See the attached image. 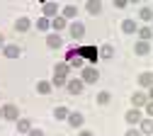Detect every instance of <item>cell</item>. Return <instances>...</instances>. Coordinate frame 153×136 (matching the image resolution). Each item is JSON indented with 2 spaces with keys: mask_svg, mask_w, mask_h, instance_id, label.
<instances>
[{
  "mask_svg": "<svg viewBox=\"0 0 153 136\" xmlns=\"http://www.w3.org/2000/svg\"><path fill=\"white\" fill-rule=\"evenodd\" d=\"M80 80H83V83H97V80H100V71L95 68V66H85Z\"/></svg>",
  "mask_w": 153,
  "mask_h": 136,
  "instance_id": "obj_1",
  "label": "cell"
},
{
  "mask_svg": "<svg viewBox=\"0 0 153 136\" xmlns=\"http://www.w3.org/2000/svg\"><path fill=\"white\" fill-rule=\"evenodd\" d=\"M0 112H3V119H7V122H17L20 119V107L17 105H5Z\"/></svg>",
  "mask_w": 153,
  "mask_h": 136,
  "instance_id": "obj_2",
  "label": "cell"
},
{
  "mask_svg": "<svg viewBox=\"0 0 153 136\" xmlns=\"http://www.w3.org/2000/svg\"><path fill=\"white\" fill-rule=\"evenodd\" d=\"M75 56L90 58V61L95 63V61H97V49H95V46H80V49H75Z\"/></svg>",
  "mask_w": 153,
  "mask_h": 136,
  "instance_id": "obj_3",
  "label": "cell"
},
{
  "mask_svg": "<svg viewBox=\"0 0 153 136\" xmlns=\"http://www.w3.org/2000/svg\"><path fill=\"white\" fill-rule=\"evenodd\" d=\"M3 56L5 58H20L22 56V49L17 44H3Z\"/></svg>",
  "mask_w": 153,
  "mask_h": 136,
  "instance_id": "obj_4",
  "label": "cell"
},
{
  "mask_svg": "<svg viewBox=\"0 0 153 136\" xmlns=\"http://www.w3.org/2000/svg\"><path fill=\"white\" fill-rule=\"evenodd\" d=\"M66 88H68L71 95H80L83 88H85V83L80 80V78H73V80H66Z\"/></svg>",
  "mask_w": 153,
  "mask_h": 136,
  "instance_id": "obj_5",
  "label": "cell"
},
{
  "mask_svg": "<svg viewBox=\"0 0 153 136\" xmlns=\"http://www.w3.org/2000/svg\"><path fill=\"white\" fill-rule=\"evenodd\" d=\"M124 119H126V124H131V126H136L139 122H141V109L139 107H131L126 114H124Z\"/></svg>",
  "mask_w": 153,
  "mask_h": 136,
  "instance_id": "obj_6",
  "label": "cell"
},
{
  "mask_svg": "<svg viewBox=\"0 0 153 136\" xmlns=\"http://www.w3.org/2000/svg\"><path fill=\"white\" fill-rule=\"evenodd\" d=\"M46 46L49 49H61L63 46V39L59 32H53V34H46Z\"/></svg>",
  "mask_w": 153,
  "mask_h": 136,
  "instance_id": "obj_7",
  "label": "cell"
},
{
  "mask_svg": "<svg viewBox=\"0 0 153 136\" xmlns=\"http://www.w3.org/2000/svg\"><path fill=\"white\" fill-rule=\"evenodd\" d=\"M68 29H71V36H73V39H83V34H85V25L78 22V19H75V22H73Z\"/></svg>",
  "mask_w": 153,
  "mask_h": 136,
  "instance_id": "obj_8",
  "label": "cell"
},
{
  "mask_svg": "<svg viewBox=\"0 0 153 136\" xmlns=\"http://www.w3.org/2000/svg\"><path fill=\"white\" fill-rule=\"evenodd\" d=\"M85 10H88L92 17H97V15L102 12V3H100V0H88V3H85Z\"/></svg>",
  "mask_w": 153,
  "mask_h": 136,
  "instance_id": "obj_9",
  "label": "cell"
},
{
  "mask_svg": "<svg viewBox=\"0 0 153 136\" xmlns=\"http://www.w3.org/2000/svg\"><path fill=\"white\" fill-rule=\"evenodd\" d=\"M59 5H56V3H44V7H42V12H44V17L46 19H51V17H56V15H59Z\"/></svg>",
  "mask_w": 153,
  "mask_h": 136,
  "instance_id": "obj_10",
  "label": "cell"
},
{
  "mask_svg": "<svg viewBox=\"0 0 153 136\" xmlns=\"http://www.w3.org/2000/svg\"><path fill=\"white\" fill-rule=\"evenodd\" d=\"M66 119H68V124H71V126H75V129L83 126V114H80V112H68Z\"/></svg>",
  "mask_w": 153,
  "mask_h": 136,
  "instance_id": "obj_11",
  "label": "cell"
},
{
  "mask_svg": "<svg viewBox=\"0 0 153 136\" xmlns=\"http://www.w3.org/2000/svg\"><path fill=\"white\" fill-rule=\"evenodd\" d=\"M29 27H32V19H29V17H17V19H15V29H17V32H27Z\"/></svg>",
  "mask_w": 153,
  "mask_h": 136,
  "instance_id": "obj_12",
  "label": "cell"
},
{
  "mask_svg": "<svg viewBox=\"0 0 153 136\" xmlns=\"http://www.w3.org/2000/svg\"><path fill=\"white\" fill-rule=\"evenodd\" d=\"M146 102H148V95H146V92H134V95H131V105H134V107H143Z\"/></svg>",
  "mask_w": 153,
  "mask_h": 136,
  "instance_id": "obj_13",
  "label": "cell"
},
{
  "mask_svg": "<svg viewBox=\"0 0 153 136\" xmlns=\"http://www.w3.org/2000/svg\"><path fill=\"white\" fill-rule=\"evenodd\" d=\"M66 25H68V19L66 17H61V15H56V17H51V29H66Z\"/></svg>",
  "mask_w": 153,
  "mask_h": 136,
  "instance_id": "obj_14",
  "label": "cell"
},
{
  "mask_svg": "<svg viewBox=\"0 0 153 136\" xmlns=\"http://www.w3.org/2000/svg\"><path fill=\"white\" fill-rule=\"evenodd\" d=\"M139 85H141V88H151V85H153V73H151V71H143V73L139 75Z\"/></svg>",
  "mask_w": 153,
  "mask_h": 136,
  "instance_id": "obj_15",
  "label": "cell"
},
{
  "mask_svg": "<svg viewBox=\"0 0 153 136\" xmlns=\"http://www.w3.org/2000/svg\"><path fill=\"white\" fill-rule=\"evenodd\" d=\"M68 71H71V66H68L66 61H61V63H56V66H53V75H61V78H68Z\"/></svg>",
  "mask_w": 153,
  "mask_h": 136,
  "instance_id": "obj_16",
  "label": "cell"
},
{
  "mask_svg": "<svg viewBox=\"0 0 153 136\" xmlns=\"http://www.w3.org/2000/svg\"><path fill=\"white\" fill-rule=\"evenodd\" d=\"M139 124H141V134H146V136L153 134V119H151V117H141Z\"/></svg>",
  "mask_w": 153,
  "mask_h": 136,
  "instance_id": "obj_17",
  "label": "cell"
},
{
  "mask_svg": "<svg viewBox=\"0 0 153 136\" xmlns=\"http://www.w3.org/2000/svg\"><path fill=\"white\" fill-rule=\"evenodd\" d=\"M134 51H136L139 56H148V51H151V42H136V46H134Z\"/></svg>",
  "mask_w": 153,
  "mask_h": 136,
  "instance_id": "obj_18",
  "label": "cell"
},
{
  "mask_svg": "<svg viewBox=\"0 0 153 136\" xmlns=\"http://www.w3.org/2000/svg\"><path fill=\"white\" fill-rule=\"evenodd\" d=\"M29 129H32V122H29V119H22V117H20V119H17V134L22 136V134H27Z\"/></svg>",
  "mask_w": 153,
  "mask_h": 136,
  "instance_id": "obj_19",
  "label": "cell"
},
{
  "mask_svg": "<svg viewBox=\"0 0 153 136\" xmlns=\"http://www.w3.org/2000/svg\"><path fill=\"white\" fill-rule=\"evenodd\" d=\"M136 29H139V27H136L134 19H124V22H122V32H124V34H134Z\"/></svg>",
  "mask_w": 153,
  "mask_h": 136,
  "instance_id": "obj_20",
  "label": "cell"
},
{
  "mask_svg": "<svg viewBox=\"0 0 153 136\" xmlns=\"http://www.w3.org/2000/svg\"><path fill=\"white\" fill-rule=\"evenodd\" d=\"M136 32H139V36H141V42H151V36H153V29H151L148 25H146V27H139Z\"/></svg>",
  "mask_w": 153,
  "mask_h": 136,
  "instance_id": "obj_21",
  "label": "cell"
},
{
  "mask_svg": "<svg viewBox=\"0 0 153 136\" xmlns=\"http://www.w3.org/2000/svg\"><path fill=\"white\" fill-rule=\"evenodd\" d=\"M75 15H78V7H75V5H66L61 10V17H66V19H73Z\"/></svg>",
  "mask_w": 153,
  "mask_h": 136,
  "instance_id": "obj_22",
  "label": "cell"
},
{
  "mask_svg": "<svg viewBox=\"0 0 153 136\" xmlns=\"http://www.w3.org/2000/svg\"><path fill=\"white\" fill-rule=\"evenodd\" d=\"M97 56H100V58H112V56H114V46H109V44H105V46H100V51H97Z\"/></svg>",
  "mask_w": 153,
  "mask_h": 136,
  "instance_id": "obj_23",
  "label": "cell"
},
{
  "mask_svg": "<svg viewBox=\"0 0 153 136\" xmlns=\"http://www.w3.org/2000/svg\"><path fill=\"white\" fill-rule=\"evenodd\" d=\"M36 92H39V95H49L51 92V83L49 80H39V83H36Z\"/></svg>",
  "mask_w": 153,
  "mask_h": 136,
  "instance_id": "obj_24",
  "label": "cell"
},
{
  "mask_svg": "<svg viewBox=\"0 0 153 136\" xmlns=\"http://www.w3.org/2000/svg\"><path fill=\"white\" fill-rule=\"evenodd\" d=\"M139 17L143 19V22H151V19H153V10L151 7H141L139 10Z\"/></svg>",
  "mask_w": 153,
  "mask_h": 136,
  "instance_id": "obj_25",
  "label": "cell"
},
{
  "mask_svg": "<svg viewBox=\"0 0 153 136\" xmlns=\"http://www.w3.org/2000/svg\"><path fill=\"white\" fill-rule=\"evenodd\" d=\"M36 29H42V32L51 29V19H46V17H39V19H36Z\"/></svg>",
  "mask_w": 153,
  "mask_h": 136,
  "instance_id": "obj_26",
  "label": "cell"
},
{
  "mask_svg": "<svg viewBox=\"0 0 153 136\" xmlns=\"http://www.w3.org/2000/svg\"><path fill=\"white\" fill-rule=\"evenodd\" d=\"M109 100H112V95H109L107 90L97 92V105H109Z\"/></svg>",
  "mask_w": 153,
  "mask_h": 136,
  "instance_id": "obj_27",
  "label": "cell"
},
{
  "mask_svg": "<svg viewBox=\"0 0 153 136\" xmlns=\"http://www.w3.org/2000/svg\"><path fill=\"white\" fill-rule=\"evenodd\" d=\"M68 112H71L68 107H56V109H53V117H56V119H66Z\"/></svg>",
  "mask_w": 153,
  "mask_h": 136,
  "instance_id": "obj_28",
  "label": "cell"
},
{
  "mask_svg": "<svg viewBox=\"0 0 153 136\" xmlns=\"http://www.w3.org/2000/svg\"><path fill=\"white\" fill-rule=\"evenodd\" d=\"M66 80H68V78H61V75H53V80H51V88H61V85H66Z\"/></svg>",
  "mask_w": 153,
  "mask_h": 136,
  "instance_id": "obj_29",
  "label": "cell"
},
{
  "mask_svg": "<svg viewBox=\"0 0 153 136\" xmlns=\"http://www.w3.org/2000/svg\"><path fill=\"white\" fill-rule=\"evenodd\" d=\"M143 107H146V117H153V102L148 100V102H146Z\"/></svg>",
  "mask_w": 153,
  "mask_h": 136,
  "instance_id": "obj_30",
  "label": "cell"
},
{
  "mask_svg": "<svg viewBox=\"0 0 153 136\" xmlns=\"http://www.w3.org/2000/svg\"><path fill=\"white\" fill-rule=\"evenodd\" d=\"M27 136H44V131H42V129H29Z\"/></svg>",
  "mask_w": 153,
  "mask_h": 136,
  "instance_id": "obj_31",
  "label": "cell"
},
{
  "mask_svg": "<svg viewBox=\"0 0 153 136\" xmlns=\"http://www.w3.org/2000/svg\"><path fill=\"white\" fill-rule=\"evenodd\" d=\"M129 3H126V0H114V7H119V10H124Z\"/></svg>",
  "mask_w": 153,
  "mask_h": 136,
  "instance_id": "obj_32",
  "label": "cell"
},
{
  "mask_svg": "<svg viewBox=\"0 0 153 136\" xmlns=\"http://www.w3.org/2000/svg\"><path fill=\"white\" fill-rule=\"evenodd\" d=\"M124 136H143V134H141V131H139V129H129V131H126V134H124Z\"/></svg>",
  "mask_w": 153,
  "mask_h": 136,
  "instance_id": "obj_33",
  "label": "cell"
},
{
  "mask_svg": "<svg viewBox=\"0 0 153 136\" xmlns=\"http://www.w3.org/2000/svg\"><path fill=\"white\" fill-rule=\"evenodd\" d=\"M78 136H92V131H88V129H83V131H80Z\"/></svg>",
  "mask_w": 153,
  "mask_h": 136,
  "instance_id": "obj_34",
  "label": "cell"
},
{
  "mask_svg": "<svg viewBox=\"0 0 153 136\" xmlns=\"http://www.w3.org/2000/svg\"><path fill=\"white\" fill-rule=\"evenodd\" d=\"M3 44H5V36H3V32H0V49H3Z\"/></svg>",
  "mask_w": 153,
  "mask_h": 136,
  "instance_id": "obj_35",
  "label": "cell"
},
{
  "mask_svg": "<svg viewBox=\"0 0 153 136\" xmlns=\"http://www.w3.org/2000/svg\"><path fill=\"white\" fill-rule=\"evenodd\" d=\"M126 3H139V0H126Z\"/></svg>",
  "mask_w": 153,
  "mask_h": 136,
  "instance_id": "obj_36",
  "label": "cell"
},
{
  "mask_svg": "<svg viewBox=\"0 0 153 136\" xmlns=\"http://www.w3.org/2000/svg\"><path fill=\"white\" fill-rule=\"evenodd\" d=\"M0 119H3V112H0Z\"/></svg>",
  "mask_w": 153,
  "mask_h": 136,
  "instance_id": "obj_37",
  "label": "cell"
},
{
  "mask_svg": "<svg viewBox=\"0 0 153 136\" xmlns=\"http://www.w3.org/2000/svg\"><path fill=\"white\" fill-rule=\"evenodd\" d=\"M100 3H102V0H100Z\"/></svg>",
  "mask_w": 153,
  "mask_h": 136,
  "instance_id": "obj_38",
  "label": "cell"
}]
</instances>
